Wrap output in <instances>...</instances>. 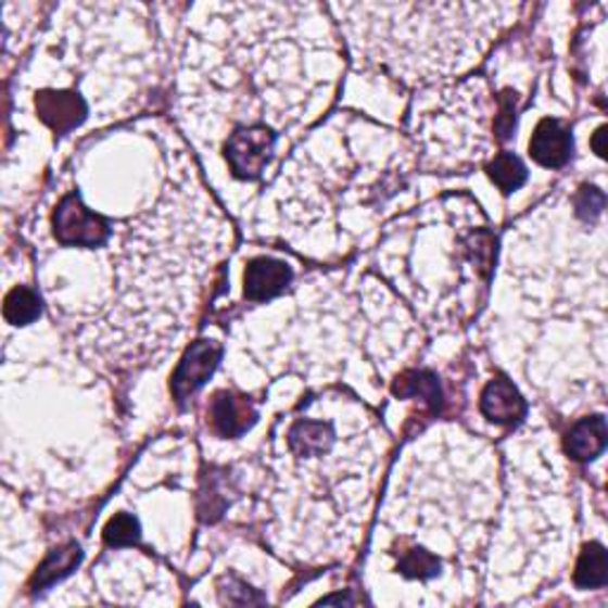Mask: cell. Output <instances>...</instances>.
<instances>
[{
  "label": "cell",
  "instance_id": "8fae6325",
  "mask_svg": "<svg viewBox=\"0 0 608 608\" xmlns=\"http://www.w3.org/2000/svg\"><path fill=\"white\" fill-rule=\"evenodd\" d=\"M608 578V561H606V549L601 544L592 542L590 547L582 552L578 568H575V585L578 587H604Z\"/></svg>",
  "mask_w": 608,
  "mask_h": 608
},
{
  "label": "cell",
  "instance_id": "52a82bcc",
  "mask_svg": "<svg viewBox=\"0 0 608 608\" xmlns=\"http://www.w3.org/2000/svg\"><path fill=\"white\" fill-rule=\"evenodd\" d=\"M293 278L290 266L276 259H255L245 271V297L252 302L269 300L286 290Z\"/></svg>",
  "mask_w": 608,
  "mask_h": 608
},
{
  "label": "cell",
  "instance_id": "30bf717a",
  "mask_svg": "<svg viewBox=\"0 0 608 608\" xmlns=\"http://www.w3.org/2000/svg\"><path fill=\"white\" fill-rule=\"evenodd\" d=\"M81 561V549L76 544H69L65 549H55L48 554V559L38 566L36 575L31 580V590H43L48 585H53L55 580L65 578L69 570H74Z\"/></svg>",
  "mask_w": 608,
  "mask_h": 608
},
{
  "label": "cell",
  "instance_id": "9a60e30c",
  "mask_svg": "<svg viewBox=\"0 0 608 608\" xmlns=\"http://www.w3.org/2000/svg\"><path fill=\"white\" fill-rule=\"evenodd\" d=\"M141 537V528L131 514H119L114 516L105 528V542L110 547H126V544H134Z\"/></svg>",
  "mask_w": 608,
  "mask_h": 608
},
{
  "label": "cell",
  "instance_id": "4fadbf2b",
  "mask_svg": "<svg viewBox=\"0 0 608 608\" xmlns=\"http://www.w3.org/2000/svg\"><path fill=\"white\" fill-rule=\"evenodd\" d=\"M38 312H41V304H38V297L34 290L29 288H15L12 293L5 297V307L3 314L10 324L15 326H24V324H31Z\"/></svg>",
  "mask_w": 608,
  "mask_h": 608
},
{
  "label": "cell",
  "instance_id": "7a4b0ae2",
  "mask_svg": "<svg viewBox=\"0 0 608 608\" xmlns=\"http://www.w3.org/2000/svg\"><path fill=\"white\" fill-rule=\"evenodd\" d=\"M219 357H221V347L217 342L198 340L195 345L186 352L183 362L179 364V369H176L172 378L174 397L183 402L193 395V392L212 376V371L217 369Z\"/></svg>",
  "mask_w": 608,
  "mask_h": 608
},
{
  "label": "cell",
  "instance_id": "3957f363",
  "mask_svg": "<svg viewBox=\"0 0 608 608\" xmlns=\"http://www.w3.org/2000/svg\"><path fill=\"white\" fill-rule=\"evenodd\" d=\"M274 148V134L266 129H245L228 138L226 157L231 169L245 179H255L264 169L269 152Z\"/></svg>",
  "mask_w": 608,
  "mask_h": 608
},
{
  "label": "cell",
  "instance_id": "2e32d148",
  "mask_svg": "<svg viewBox=\"0 0 608 608\" xmlns=\"http://www.w3.org/2000/svg\"><path fill=\"white\" fill-rule=\"evenodd\" d=\"M594 145H597V152L599 155H604V129L597 131V138H594Z\"/></svg>",
  "mask_w": 608,
  "mask_h": 608
},
{
  "label": "cell",
  "instance_id": "5bb4252c",
  "mask_svg": "<svg viewBox=\"0 0 608 608\" xmlns=\"http://www.w3.org/2000/svg\"><path fill=\"white\" fill-rule=\"evenodd\" d=\"M395 392L400 397H423L430 404L440 402V385L435 376L423 371H411L407 376H402L400 383L395 385Z\"/></svg>",
  "mask_w": 608,
  "mask_h": 608
},
{
  "label": "cell",
  "instance_id": "9c48e42d",
  "mask_svg": "<svg viewBox=\"0 0 608 608\" xmlns=\"http://www.w3.org/2000/svg\"><path fill=\"white\" fill-rule=\"evenodd\" d=\"M606 421L604 416H590L582 418L566 438V449L578 461H590L594 456H599L606 447Z\"/></svg>",
  "mask_w": 608,
  "mask_h": 608
},
{
  "label": "cell",
  "instance_id": "ba28073f",
  "mask_svg": "<svg viewBox=\"0 0 608 608\" xmlns=\"http://www.w3.org/2000/svg\"><path fill=\"white\" fill-rule=\"evenodd\" d=\"M480 411H483L490 421L497 423H511L523 418L525 414V400L518 395V390L506 378H497L485 388L483 397H480Z\"/></svg>",
  "mask_w": 608,
  "mask_h": 608
},
{
  "label": "cell",
  "instance_id": "277c9868",
  "mask_svg": "<svg viewBox=\"0 0 608 608\" xmlns=\"http://www.w3.org/2000/svg\"><path fill=\"white\" fill-rule=\"evenodd\" d=\"M573 155V136L559 119H544L530 138V157L547 169H559Z\"/></svg>",
  "mask_w": 608,
  "mask_h": 608
},
{
  "label": "cell",
  "instance_id": "8992f818",
  "mask_svg": "<svg viewBox=\"0 0 608 608\" xmlns=\"http://www.w3.org/2000/svg\"><path fill=\"white\" fill-rule=\"evenodd\" d=\"M36 110L50 129L58 134L72 131L74 126H79L86 117V103L81 96L76 93H55L46 91L36 96Z\"/></svg>",
  "mask_w": 608,
  "mask_h": 608
},
{
  "label": "cell",
  "instance_id": "6da1fadb",
  "mask_svg": "<svg viewBox=\"0 0 608 608\" xmlns=\"http://www.w3.org/2000/svg\"><path fill=\"white\" fill-rule=\"evenodd\" d=\"M55 238L72 248H100L107 243L110 228L100 214L86 210L79 198L67 195L55 212Z\"/></svg>",
  "mask_w": 608,
  "mask_h": 608
},
{
  "label": "cell",
  "instance_id": "5b68a950",
  "mask_svg": "<svg viewBox=\"0 0 608 608\" xmlns=\"http://www.w3.org/2000/svg\"><path fill=\"white\" fill-rule=\"evenodd\" d=\"M255 418L257 411L245 397L231 395V392H219V395L212 400L210 421L221 438L243 435L245 430L255 423Z\"/></svg>",
  "mask_w": 608,
  "mask_h": 608
},
{
  "label": "cell",
  "instance_id": "7c38bea8",
  "mask_svg": "<svg viewBox=\"0 0 608 608\" xmlns=\"http://www.w3.org/2000/svg\"><path fill=\"white\" fill-rule=\"evenodd\" d=\"M492 181L497 183L504 193H511V190H518L525 179H528V172L523 167V162L518 160L514 152H502V155L494 157V162L487 167Z\"/></svg>",
  "mask_w": 608,
  "mask_h": 608
}]
</instances>
